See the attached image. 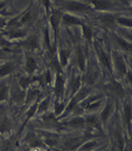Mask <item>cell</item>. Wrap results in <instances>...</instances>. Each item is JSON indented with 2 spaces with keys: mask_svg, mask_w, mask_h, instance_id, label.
Instances as JSON below:
<instances>
[{
  "mask_svg": "<svg viewBox=\"0 0 132 151\" xmlns=\"http://www.w3.org/2000/svg\"><path fill=\"white\" fill-rule=\"evenodd\" d=\"M105 88L109 93L113 96L116 97H121L124 95V88L121 86V84L118 82H112L108 85H107Z\"/></svg>",
  "mask_w": 132,
  "mask_h": 151,
  "instance_id": "1",
  "label": "cell"
},
{
  "mask_svg": "<svg viewBox=\"0 0 132 151\" xmlns=\"http://www.w3.org/2000/svg\"><path fill=\"white\" fill-rule=\"evenodd\" d=\"M63 6L66 9L72 10V11H76V12H83V11H88L90 8L89 5L83 3L79 2H67L63 4Z\"/></svg>",
  "mask_w": 132,
  "mask_h": 151,
  "instance_id": "2",
  "label": "cell"
},
{
  "mask_svg": "<svg viewBox=\"0 0 132 151\" xmlns=\"http://www.w3.org/2000/svg\"><path fill=\"white\" fill-rule=\"evenodd\" d=\"M82 143V138L78 137H71L67 138L64 143H62V147L65 150H72L77 148L80 143Z\"/></svg>",
  "mask_w": 132,
  "mask_h": 151,
  "instance_id": "3",
  "label": "cell"
},
{
  "mask_svg": "<svg viewBox=\"0 0 132 151\" xmlns=\"http://www.w3.org/2000/svg\"><path fill=\"white\" fill-rule=\"evenodd\" d=\"M22 46L27 48L28 50H35L39 47V42L36 36H33L32 38H29L28 40L24 41L22 44H21Z\"/></svg>",
  "mask_w": 132,
  "mask_h": 151,
  "instance_id": "4",
  "label": "cell"
},
{
  "mask_svg": "<svg viewBox=\"0 0 132 151\" xmlns=\"http://www.w3.org/2000/svg\"><path fill=\"white\" fill-rule=\"evenodd\" d=\"M39 78L36 77V76H30V77H22L21 80L19 81V85L22 89H26L31 84H32L33 82L39 80Z\"/></svg>",
  "mask_w": 132,
  "mask_h": 151,
  "instance_id": "5",
  "label": "cell"
},
{
  "mask_svg": "<svg viewBox=\"0 0 132 151\" xmlns=\"http://www.w3.org/2000/svg\"><path fill=\"white\" fill-rule=\"evenodd\" d=\"M76 62L78 64V68L83 71L85 67V56L81 50V48H78L77 54H76Z\"/></svg>",
  "mask_w": 132,
  "mask_h": 151,
  "instance_id": "6",
  "label": "cell"
},
{
  "mask_svg": "<svg viewBox=\"0 0 132 151\" xmlns=\"http://www.w3.org/2000/svg\"><path fill=\"white\" fill-rule=\"evenodd\" d=\"M62 22L66 25H83L82 21L78 19L74 16H69V15H63L62 17Z\"/></svg>",
  "mask_w": 132,
  "mask_h": 151,
  "instance_id": "7",
  "label": "cell"
},
{
  "mask_svg": "<svg viewBox=\"0 0 132 151\" xmlns=\"http://www.w3.org/2000/svg\"><path fill=\"white\" fill-rule=\"evenodd\" d=\"M10 129V123L8 119L4 115V114L0 113V132H7Z\"/></svg>",
  "mask_w": 132,
  "mask_h": 151,
  "instance_id": "8",
  "label": "cell"
},
{
  "mask_svg": "<svg viewBox=\"0 0 132 151\" xmlns=\"http://www.w3.org/2000/svg\"><path fill=\"white\" fill-rule=\"evenodd\" d=\"M94 7L95 9H108L112 7V4L108 0H96L93 4Z\"/></svg>",
  "mask_w": 132,
  "mask_h": 151,
  "instance_id": "9",
  "label": "cell"
},
{
  "mask_svg": "<svg viewBox=\"0 0 132 151\" xmlns=\"http://www.w3.org/2000/svg\"><path fill=\"white\" fill-rule=\"evenodd\" d=\"M64 90V80L61 75H59L55 81V92L56 96H61L63 93Z\"/></svg>",
  "mask_w": 132,
  "mask_h": 151,
  "instance_id": "10",
  "label": "cell"
},
{
  "mask_svg": "<svg viewBox=\"0 0 132 151\" xmlns=\"http://www.w3.org/2000/svg\"><path fill=\"white\" fill-rule=\"evenodd\" d=\"M37 68V63L35 61V59L32 56H28L27 59V63H26V70L27 72L31 74L32 73L34 70Z\"/></svg>",
  "mask_w": 132,
  "mask_h": 151,
  "instance_id": "11",
  "label": "cell"
},
{
  "mask_svg": "<svg viewBox=\"0 0 132 151\" xmlns=\"http://www.w3.org/2000/svg\"><path fill=\"white\" fill-rule=\"evenodd\" d=\"M60 20H61V16L59 12H55L53 15L50 16V24L52 26V28L54 29L55 32H57V29L59 27V24H60Z\"/></svg>",
  "mask_w": 132,
  "mask_h": 151,
  "instance_id": "12",
  "label": "cell"
},
{
  "mask_svg": "<svg viewBox=\"0 0 132 151\" xmlns=\"http://www.w3.org/2000/svg\"><path fill=\"white\" fill-rule=\"evenodd\" d=\"M99 20L101 22V23L104 24L105 26H108L110 27L112 26L113 24L115 22V17L113 16H111V15H104V16H101L99 17Z\"/></svg>",
  "mask_w": 132,
  "mask_h": 151,
  "instance_id": "13",
  "label": "cell"
},
{
  "mask_svg": "<svg viewBox=\"0 0 132 151\" xmlns=\"http://www.w3.org/2000/svg\"><path fill=\"white\" fill-rule=\"evenodd\" d=\"M100 57H101V63H102V64L104 65V67H105L106 68H108V71L111 72V70H112V67H111V60H110V57H109L107 53L103 52V51H101Z\"/></svg>",
  "mask_w": 132,
  "mask_h": 151,
  "instance_id": "14",
  "label": "cell"
},
{
  "mask_svg": "<svg viewBox=\"0 0 132 151\" xmlns=\"http://www.w3.org/2000/svg\"><path fill=\"white\" fill-rule=\"evenodd\" d=\"M115 40H116L117 44L122 49H124L125 50H128V51H131L132 45L131 43L127 42L126 40H123V39L119 38V37H117V36L115 37Z\"/></svg>",
  "mask_w": 132,
  "mask_h": 151,
  "instance_id": "15",
  "label": "cell"
},
{
  "mask_svg": "<svg viewBox=\"0 0 132 151\" xmlns=\"http://www.w3.org/2000/svg\"><path fill=\"white\" fill-rule=\"evenodd\" d=\"M13 100L16 103H21L22 102L25 98V93L22 90H19V89H15L14 92H13Z\"/></svg>",
  "mask_w": 132,
  "mask_h": 151,
  "instance_id": "16",
  "label": "cell"
},
{
  "mask_svg": "<svg viewBox=\"0 0 132 151\" xmlns=\"http://www.w3.org/2000/svg\"><path fill=\"white\" fill-rule=\"evenodd\" d=\"M13 72V66L11 63L4 64L3 67L0 68V77L6 76L10 74Z\"/></svg>",
  "mask_w": 132,
  "mask_h": 151,
  "instance_id": "17",
  "label": "cell"
},
{
  "mask_svg": "<svg viewBox=\"0 0 132 151\" xmlns=\"http://www.w3.org/2000/svg\"><path fill=\"white\" fill-rule=\"evenodd\" d=\"M70 56V51L67 50H62L60 52V63L62 66H65L67 63L68 58Z\"/></svg>",
  "mask_w": 132,
  "mask_h": 151,
  "instance_id": "18",
  "label": "cell"
},
{
  "mask_svg": "<svg viewBox=\"0 0 132 151\" xmlns=\"http://www.w3.org/2000/svg\"><path fill=\"white\" fill-rule=\"evenodd\" d=\"M96 78H97V73L92 71L88 72L85 75V77H84V79H85V80L86 81V83L89 84V85H92V84H94L95 80H96Z\"/></svg>",
  "mask_w": 132,
  "mask_h": 151,
  "instance_id": "19",
  "label": "cell"
},
{
  "mask_svg": "<svg viewBox=\"0 0 132 151\" xmlns=\"http://www.w3.org/2000/svg\"><path fill=\"white\" fill-rule=\"evenodd\" d=\"M124 119L126 125L130 127L131 125V104H127L124 109Z\"/></svg>",
  "mask_w": 132,
  "mask_h": 151,
  "instance_id": "20",
  "label": "cell"
},
{
  "mask_svg": "<svg viewBox=\"0 0 132 151\" xmlns=\"http://www.w3.org/2000/svg\"><path fill=\"white\" fill-rule=\"evenodd\" d=\"M116 64L118 67V71L120 72L121 73H127V69H126V65L124 63V62L123 61V59L119 56H117L116 58Z\"/></svg>",
  "mask_w": 132,
  "mask_h": 151,
  "instance_id": "21",
  "label": "cell"
},
{
  "mask_svg": "<svg viewBox=\"0 0 132 151\" xmlns=\"http://www.w3.org/2000/svg\"><path fill=\"white\" fill-rule=\"evenodd\" d=\"M32 20V13L31 11H27V13H25L23 16L21 17V19L18 21L19 24H26L30 22Z\"/></svg>",
  "mask_w": 132,
  "mask_h": 151,
  "instance_id": "22",
  "label": "cell"
},
{
  "mask_svg": "<svg viewBox=\"0 0 132 151\" xmlns=\"http://www.w3.org/2000/svg\"><path fill=\"white\" fill-rule=\"evenodd\" d=\"M82 26H83V32H84V35H85V39L89 40V41L91 40L92 37H93L92 29L88 25H82Z\"/></svg>",
  "mask_w": 132,
  "mask_h": 151,
  "instance_id": "23",
  "label": "cell"
},
{
  "mask_svg": "<svg viewBox=\"0 0 132 151\" xmlns=\"http://www.w3.org/2000/svg\"><path fill=\"white\" fill-rule=\"evenodd\" d=\"M115 143H116L117 149L118 151H123L124 149V138L119 133H116L115 135Z\"/></svg>",
  "mask_w": 132,
  "mask_h": 151,
  "instance_id": "24",
  "label": "cell"
},
{
  "mask_svg": "<svg viewBox=\"0 0 132 151\" xmlns=\"http://www.w3.org/2000/svg\"><path fill=\"white\" fill-rule=\"evenodd\" d=\"M26 34V32L16 28V29H12L10 32H9V36L12 39H16V38H21V37H23L24 35Z\"/></svg>",
  "mask_w": 132,
  "mask_h": 151,
  "instance_id": "25",
  "label": "cell"
},
{
  "mask_svg": "<svg viewBox=\"0 0 132 151\" xmlns=\"http://www.w3.org/2000/svg\"><path fill=\"white\" fill-rule=\"evenodd\" d=\"M80 84H81V79L79 77H76V78H74L72 80V84H71L72 93H75L76 91H78V90L79 89V86H80Z\"/></svg>",
  "mask_w": 132,
  "mask_h": 151,
  "instance_id": "26",
  "label": "cell"
},
{
  "mask_svg": "<svg viewBox=\"0 0 132 151\" xmlns=\"http://www.w3.org/2000/svg\"><path fill=\"white\" fill-rule=\"evenodd\" d=\"M112 110V105L110 103H108V104L105 107V109H104V110L102 111L101 114V118L102 119V121H106L108 118L109 116V114H110V112Z\"/></svg>",
  "mask_w": 132,
  "mask_h": 151,
  "instance_id": "27",
  "label": "cell"
},
{
  "mask_svg": "<svg viewBox=\"0 0 132 151\" xmlns=\"http://www.w3.org/2000/svg\"><path fill=\"white\" fill-rule=\"evenodd\" d=\"M12 143L9 140L4 141L0 146V151H12Z\"/></svg>",
  "mask_w": 132,
  "mask_h": 151,
  "instance_id": "28",
  "label": "cell"
},
{
  "mask_svg": "<svg viewBox=\"0 0 132 151\" xmlns=\"http://www.w3.org/2000/svg\"><path fill=\"white\" fill-rule=\"evenodd\" d=\"M85 119H84L83 118H79V117L75 118L69 122L71 126H73V127H80V126L85 125Z\"/></svg>",
  "mask_w": 132,
  "mask_h": 151,
  "instance_id": "29",
  "label": "cell"
},
{
  "mask_svg": "<svg viewBox=\"0 0 132 151\" xmlns=\"http://www.w3.org/2000/svg\"><path fill=\"white\" fill-rule=\"evenodd\" d=\"M115 22H117L118 24L124 25L125 27H131V19H127V18H124V17H120L118 18L117 20H115Z\"/></svg>",
  "mask_w": 132,
  "mask_h": 151,
  "instance_id": "30",
  "label": "cell"
},
{
  "mask_svg": "<svg viewBox=\"0 0 132 151\" xmlns=\"http://www.w3.org/2000/svg\"><path fill=\"white\" fill-rule=\"evenodd\" d=\"M44 120L47 125H55V123L56 122V119L53 114H48L47 116H45Z\"/></svg>",
  "mask_w": 132,
  "mask_h": 151,
  "instance_id": "31",
  "label": "cell"
},
{
  "mask_svg": "<svg viewBox=\"0 0 132 151\" xmlns=\"http://www.w3.org/2000/svg\"><path fill=\"white\" fill-rule=\"evenodd\" d=\"M45 142H46L47 144L50 145V146H55V145H56L57 143H58V138L54 137V136H50V137H47Z\"/></svg>",
  "mask_w": 132,
  "mask_h": 151,
  "instance_id": "32",
  "label": "cell"
},
{
  "mask_svg": "<svg viewBox=\"0 0 132 151\" xmlns=\"http://www.w3.org/2000/svg\"><path fill=\"white\" fill-rule=\"evenodd\" d=\"M100 101H97V100H94L93 102H90L86 105V108L89 109H97L99 106H100Z\"/></svg>",
  "mask_w": 132,
  "mask_h": 151,
  "instance_id": "33",
  "label": "cell"
},
{
  "mask_svg": "<svg viewBox=\"0 0 132 151\" xmlns=\"http://www.w3.org/2000/svg\"><path fill=\"white\" fill-rule=\"evenodd\" d=\"M6 98H7V87L4 86L0 88V102L5 100Z\"/></svg>",
  "mask_w": 132,
  "mask_h": 151,
  "instance_id": "34",
  "label": "cell"
},
{
  "mask_svg": "<svg viewBox=\"0 0 132 151\" xmlns=\"http://www.w3.org/2000/svg\"><path fill=\"white\" fill-rule=\"evenodd\" d=\"M41 81L43 80V82L46 85L48 83H50V80H51V76H50V72H47L44 75V76H42V78L40 79Z\"/></svg>",
  "mask_w": 132,
  "mask_h": 151,
  "instance_id": "35",
  "label": "cell"
},
{
  "mask_svg": "<svg viewBox=\"0 0 132 151\" xmlns=\"http://www.w3.org/2000/svg\"><path fill=\"white\" fill-rule=\"evenodd\" d=\"M48 106H49V99H46V100H44L42 104L39 105V112L46 110L47 109H48Z\"/></svg>",
  "mask_w": 132,
  "mask_h": 151,
  "instance_id": "36",
  "label": "cell"
},
{
  "mask_svg": "<svg viewBox=\"0 0 132 151\" xmlns=\"http://www.w3.org/2000/svg\"><path fill=\"white\" fill-rule=\"evenodd\" d=\"M77 102H78V99H77V98H74V99H72V101L70 102L69 105H68V107H67V110L68 112H70L71 110H72V109H74V107L76 106Z\"/></svg>",
  "mask_w": 132,
  "mask_h": 151,
  "instance_id": "37",
  "label": "cell"
},
{
  "mask_svg": "<svg viewBox=\"0 0 132 151\" xmlns=\"http://www.w3.org/2000/svg\"><path fill=\"white\" fill-rule=\"evenodd\" d=\"M95 144H96L95 142H90V143H87L82 147V150H90L91 148H93Z\"/></svg>",
  "mask_w": 132,
  "mask_h": 151,
  "instance_id": "38",
  "label": "cell"
},
{
  "mask_svg": "<svg viewBox=\"0 0 132 151\" xmlns=\"http://www.w3.org/2000/svg\"><path fill=\"white\" fill-rule=\"evenodd\" d=\"M37 93H38V92H37V91H35V90H32V91H29V93L27 94V103H29L32 99L33 98V96H35V95H36Z\"/></svg>",
  "mask_w": 132,
  "mask_h": 151,
  "instance_id": "39",
  "label": "cell"
},
{
  "mask_svg": "<svg viewBox=\"0 0 132 151\" xmlns=\"http://www.w3.org/2000/svg\"><path fill=\"white\" fill-rule=\"evenodd\" d=\"M64 110V105L61 104H57L55 105V114H62V112Z\"/></svg>",
  "mask_w": 132,
  "mask_h": 151,
  "instance_id": "40",
  "label": "cell"
},
{
  "mask_svg": "<svg viewBox=\"0 0 132 151\" xmlns=\"http://www.w3.org/2000/svg\"><path fill=\"white\" fill-rule=\"evenodd\" d=\"M86 122H88L89 124H91V125H96V123H97V119H96V117H95V116H90V117H88L87 119H85Z\"/></svg>",
  "mask_w": 132,
  "mask_h": 151,
  "instance_id": "41",
  "label": "cell"
},
{
  "mask_svg": "<svg viewBox=\"0 0 132 151\" xmlns=\"http://www.w3.org/2000/svg\"><path fill=\"white\" fill-rule=\"evenodd\" d=\"M36 110H37V104H35L34 106H32V108L31 109L27 112V118H30V117H32V116L34 114V113L36 112Z\"/></svg>",
  "mask_w": 132,
  "mask_h": 151,
  "instance_id": "42",
  "label": "cell"
},
{
  "mask_svg": "<svg viewBox=\"0 0 132 151\" xmlns=\"http://www.w3.org/2000/svg\"><path fill=\"white\" fill-rule=\"evenodd\" d=\"M42 1V4H43V5L47 9V10L49 9L50 8V0H41Z\"/></svg>",
  "mask_w": 132,
  "mask_h": 151,
  "instance_id": "43",
  "label": "cell"
},
{
  "mask_svg": "<svg viewBox=\"0 0 132 151\" xmlns=\"http://www.w3.org/2000/svg\"><path fill=\"white\" fill-rule=\"evenodd\" d=\"M126 73H127V76H128V78H129L130 82H131V72H127Z\"/></svg>",
  "mask_w": 132,
  "mask_h": 151,
  "instance_id": "44",
  "label": "cell"
},
{
  "mask_svg": "<svg viewBox=\"0 0 132 151\" xmlns=\"http://www.w3.org/2000/svg\"><path fill=\"white\" fill-rule=\"evenodd\" d=\"M4 21H3V20H0V28H2V27H4Z\"/></svg>",
  "mask_w": 132,
  "mask_h": 151,
  "instance_id": "45",
  "label": "cell"
},
{
  "mask_svg": "<svg viewBox=\"0 0 132 151\" xmlns=\"http://www.w3.org/2000/svg\"><path fill=\"white\" fill-rule=\"evenodd\" d=\"M4 6H5V3H4V2H1V3H0V9L4 8Z\"/></svg>",
  "mask_w": 132,
  "mask_h": 151,
  "instance_id": "46",
  "label": "cell"
},
{
  "mask_svg": "<svg viewBox=\"0 0 132 151\" xmlns=\"http://www.w3.org/2000/svg\"><path fill=\"white\" fill-rule=\"evenodd\" d=\"M88 1H90V3H92V4H94V3H95V2L96 0H88Z\"/></svg>",
  "mask_w": 132,
  "mask_h": 151,
  "instance_id": "47",
  "label": "cell"
}]
</instances>
